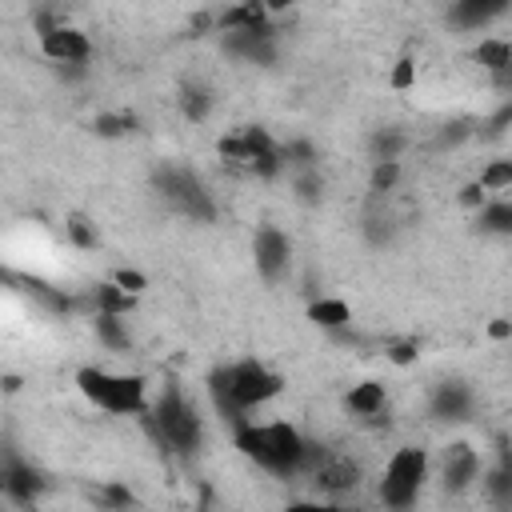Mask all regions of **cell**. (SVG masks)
<instances>
[{
    "instance_id": "83f0119b",
    "label": "cell",
    "mask_w": 512,
    "mask_h": 512,
    "mask_svg": "<svg viewBox=\"0 0 512 512\" xmlns=\"http://www.w3.org/2000/svg\"><path fill=\"white\" fill-rule=\"evenodd\" d=\"M400 180H404V164H400V160H380V164L368 168V192H372V196L396 192Z\"/></svg>"
},
{
    "instance_id": "836d02e7",
    "label": "cell",
    "mask_w": 512,
    "mask_h": 512,
    "mask_svg": "<svg viewBox=\"0 0 512 512\" xmlns=\"http://www.w3.org/2000/svg\"><path fill=\"white\" fill-rule=\"evenodd\" d=\"M388 84H392L396 92L412 88V84H416V60H412V56H400V60L392 64V76H388Z\"/></svg>"
},
{
    "instance_id": "5bb4252c",
    "label": "cell",
    "mask_w": 512,
    "mask_h": 512,
    "mask_svg": "<svg viewBox=\"0 0 512 512\" xmlns=\"http://www.w3.org/2000/svg\"><path fill=\"white\" fill-rule=\"evenodd\" d=\"M472 404H476V396H472V388H468L464 380H440V384L432 388V396H428V412H432L436 420H448V424L468 420Z\"/></svg>"
},
{
    "instance_id": "603a6c76",
    "label": "cell",
    "mask_w": 512,
    "mask_h": 512,
    "mask_svg": "<svg viewBox=\"0 0 512 512\" xmlns=\"http://www.w3.org/2000/svg\"><path fill=\"white\" fill-rule=\"evenodd\" d=\"M476 228L484 236H512V196H492L476 212Z\"/></svg>"
},
{
    "instance_id": "8fae6325",
    "label": "cell",
    "mask_w": 512,
    "mask_h": 512,
    "mask_svg": "<svg viewBox=\"0 0 512 512\" xmlns=\"http://www.w3.org/2000/svg\"><path fill=\"white\" fill-rule=\"evenodd\" d=\"M36 44H40V56L56 68H88V60H92V40L76 24H64L48 36H36Z\"/></svg>"
},
{
    "instance_id": "f1b7e54d",
    "label": "cell",
    "mask_w": 512,
    "mask_h": 512,
    "mask_svg": "<svg viewBox=\"0 0 512 512\" xmlns=\"http://www.w3.org/2000/svg\"><path fill=\"white\" fill-rule=\"evenodd\" d=\"M280 148H284V164H288V172L320 168V152H316V144H312V140L296 136V140H288V144H280Z\"/></svg>"
},
{
    "instance_id": "7402d4cb",
    "label": "cell",
    "mask_w": 512,
    "mask_h": 512,
    "mask_svg": "<svg viewBox=\"0 0 512 512\" xmlns=\"http://www.w3.org/2000/svg\"><path fill=\"white\" fill-rule=\"evenodd\" d=\"M176 108H180V116H184V120L204 124V120L212 116V108H216V96H212V88H208V84L188 80V84L176 92Z\"/></svg>"
},
{
    "instance_id": "1f68e13d",
    "label": "cell",
    "mask_w": 512,
    "mask_h": 512,
    "mask_svg": "<svg viewBox=\"0 0 512 512\" xmlns=\"http://www.w3.org/2000/svg\"><path fill=\"white\" fill-rule=\"evenodd\" d=\"M96 496H100V504H104L108 512H128V508H136V492H132L128 484H120V480L100 484Z\"/></svg>"
},
{
    "instance_id": "cb8c5ba5",
    "label": "cell",
    "mask_w": 512,
    "mask_h": 512,
    "mask_svg": "<svg viewBox=\"0 0 512 512\" xmlns=\"http://www.w3.org/2000/svg\"><path fill=\"white\" fill-rule=\"evenodd\" d=\"M92 332L96 340L108 348V352H128L132 348V328H128V316H92Z\"/></svg>"
},
{
    "instance_id": "484cf974",
    "label": "cell",
    "mask_w": 512,
    "mask_h": 512,
    "mask_svg": "<svg viewBox=\"0 0 512 512\" xmlns=\"http://www.w3.org/2000/svg\"><path fill=\"white\" fill-rule=\"evenodd\" d=\"M404 148H408V136L396 132V128H376V132L368 136V160H372V164H380V160H400Z\"/></svg>"
},
{
    "instance_id": "f35d334b",
    "label": "cell",
    "mask_w": 512,
    "mask_h": 512,
    "mask_svg": "<svg viewBox=\"0 0 512 512\" xmlns=\"http://www.w3.org/2000/svg\"><path fill=\"white\" fill-rule=\"evenodd\" d=\"M488 336H492V340H512V320L496 316V320L488 324Z\"/></svg>"
},
{
    "instance_id": "d6a6232c",
    "label": "cell",
    "mask_w": 512,
    "mask_h": 512,
    "mask_svg": "<svg viewBox=\"0 0 512 512\" xmlns=\"http://www.w3.org/2000/svg\"><path fill=\"white\" fill-rule=\"evenodd\" d=\"M384 356H388L396 368H408V364H416V356H420V344H416L412 336H408V340H392Z\"/></svg>"
},
{
    "instance_id": "4316f807",
    "label": "cell",
    "mask_w": 512,
    "mask_h": 512,
    "mask_svg": "<svg viewBox=\"0 0 512 512\" xmlns=\"http://www.w3.org/2000/svg\"><path fill=\"white\" fill-rule=\"evenodd\" d=\"M476 180H480V188H484L488 196H512V156L488 160Z\"/></svg>"
},
{
    "instance_id": "9a60e30c",
    "label": "cell",
    "mask_w": 512,
    "mask_h": 512,
    "mask_svg": "<svg viewBox=\"0 0 512 512\" xmlns=\"http://www.w3.org/2000/svg\"><path fill=\"white\" fill-rule=\"evenodd\" d=\"M344 412L348 416H356V420H380L384 412H388V388H384V380H356L352 388H348V396H344Z\"/></svg>"
},
{
    "instance_id": "7a4b0ae2",
    "label": "cell",
    "mask_w": 512,
    "mask_h": 512,
    "mask_svg": "<svg viewBox=\"0 0 512 512\" xmlns=\"http://www.w3.org/2000/svg\"><path fill=\"white\" fill-rule=\"evenodd\" d=\"M280 392H284V376L256 356L220 364L208 372V400H212V412L228 424V432L252 420V412L268 408Z\"/></svg>"
},
{
    "instance_id": "f546056e",
    "label": "cell",
    "mask_w": 512,
    "mask_h": 512,
    "mask_svg": "<svg viewBox=\"0 0 512 512\" xmlns=\"http://www.w3.org/2000/svg\"><path fill=\"white\" fill-rule=\"evenodd\" d=\"M292 192H296L300 204H320L324 200V176H320V168L292 172Z\"/></svg>"
},
{
    "instance_id": "d4e9b609",
    "label": "cell",
    "mask_w": 512,
    "mask_h": 512,
    "mask_svg": "<svg viewBox=\"0 0 512 512\" xmlns=\"http://www.w3.org/2000/svg\"><path fill=\"white\" fill-rule=\"evenodd\" d=\"M92 132H96L100 140H124V136L140 132V116H136V112H128V108L100 112V116L92 120Z\"/></svg>"
},
{
    "instance_id": "4dcf8cb0",
    "label": "cell",
    "mask_w": 512,
    "mask_h": 512,
    "mask_svg": "<svg viewBox=\"0 0 512 512\" xmlns=\"http://www.w3.org/2000/svg\"><path fill=\"white\" fill-rule=\"evenodd\" d=\"M64 232H68V240H72L76 248H84V252H92V248L100 244V232H96V224H92L88 216H80V212H72V216L64 220Z\"/></svg>"
},
{
    "instance_id": "44dd1931",
    "label": "cell",
    "mask_w": 512,
    "mask_h": 512,
    "mask_svg": "<svg viewBox=\"0 0 512 512\" xmlns=\"http://www.w3.org/2000/svg\"><path fill=\"white\" fill-rule=\"evenodd\" d=\"M484 492H488V500L496 504V508H504V512H512V456L504 452V456H496L488 468H484Z\"/></svg>"
},
{
    "instance_id": "8992f818",
    "label": "cell",
    "mask_w": 512,
    "mask_h": 512,
    "mask_svg": "<svg viewBox=\"0 0 512 512\" xmlns=\"http://www.w3.org/2000/svg\"><path fill=\"white\" fill-rule=\"evenodd\" d=\"M216 152H220V160H224L228 168L248 172V176H256V180H276L280 172H288L280 140H276L268 128H260V124H240V128L224 132V136L216 140Z\"/></svg>"
},
{
    "instance_id": "ffe728a7",
    "label": "cell",
    "mask_w": 512,
    "mask_h": 512,
    "mask_svg": "<svg viewBox=\"0 0 512 512\" xmlns=\"http://www.w3.org/2000/svg\"><path fill=\"white\" fill-rule=\"evenodd\" d=\"M472 60L496 80L512 68V36H480V44L472 48Z\"/></svg>"
},
{
    "instance_id": "5b68a950",
    "label": "cell",
    "mask_w": 512,
    "mask_h": 512,
    "mask_svg": "<svg viewBox=\"0 0 512 512\" xmlns=\"http://www.w3.org/2000/svg\"><path fill=\"white\" fill-rule=\"evenodd\" d=\"M432 480V456L420 444H400L376 476V500L384 512H412Z\"/></svg>"
},
{
    "instance_id": "30bf717a",
    "label": "cell",
    "mask_w": 512,
    "mask_h": 512,
    "mask_svg": "<svg viewBox=\"0 0 512 512\" xmlns=\"http://www.w3.org/2000/svg\"><path fill=\"white\" fill-rule=\"evenodd\" d=\"M252 264L264 284H280L292 272V240L276 224H260L252 232Z\"/></svg>"
},
{
    "instance_id": "e575fe53",
    "label": "cell",
    "mask_w": 512,
    "mask_h": 512,
    "mask_svg": "<svg viewBox=\"0 0 512 512\" xmlns=\"http://www.w3.org/2000/svg\"><path fill=\"white\" fill-rule=\"evenodd\" d=\"M280 512H352L340 500H288Z\"/></svg>"
},
{
    "instance_id": "ab89813d",
    "label": "cell",
    "mask_w": 512,
    "mask_h": 512,
    "mask_svg": "<svg viewBox=\"0 0 512 512\" xmlns=\"http://www.w3.org/2000/svg\"><path fill=\"white\" fill-rule=\"evenodd\" d=\"M352 512H356V508H352Z\"/></svg>"
},
{
    "instance_id": "7c38bea8",
    "label": "cell",
    "mask_w": 512,
    "mask_h": 512,
    "mask_svg": "<svg viewBox=\"0 0 512 512\" xmlns=\"http://www.w3.org/2000/svg\"><path fill=\"white\" fill-rule=\"evenodd\" d=\"M0 488H4V496H8L12 504L32 508V504L44 496L48 480H44V472H40V468H32L28 460L8 456V460H4V472H0Z\"/></svg>"
},
{
    "instance_id": "d590c367",
    "label": "cell",
    "mask_w": 512,
    "mask_h": 512,
    "mask_svg": "<svg viewBox=\"0 0 512 512\" xmlns=\"http://www.w3.org/2000/svg\"><path fill=\"white\" fill-rule=\"evenodd\" d=\"M112 280H116L124 292H132V296H140V292L148 288V276H144L140 268H116V272H112Z\"/></svg>"
},
{
    "instance_id": "277c9868",
    "label": "cell",
    "mask_w": 512,
    "mask_h": 512,
    "mask_svg": "<svg viewBox=\"0 0 512 512\" xmlns=\"http://www.w3.org/2000/svg\"><path fill=\"white\" fill-rule=\"evenodd\" d=\"M148 424L156 432V440L168 452L192 456L204 448V412L196 408V400L180 388V384H164L160 396L148 408Z\"/></svg>"
},
{
    "instance_id": "2e32d148",
    "label": "cell",
    "mask_w": 512,
    "mask_h": 512,
    "mask_svg": "<svg viewBox=\"0 0 512 512\" xmlns=\"http://www.w3.org/2000/svg\"><path fill=\"white\" fill-rule=\"evenodd\" d=\"M256 28H272V8L260 0H244V4H228L216 12V32H256Z\"/></svg>"
},
{
    "instance_id": "e0dca14e",
    "label": "cell",
    "mask_w": 512,
    "mask_h": 512,
    "mask_svg": "<svg viewBox=\"0 0 512 512\" xmlns=\"http://www.w3.org/2000/svg\"><path fill=\"white\" fill-rule=\"evenodd\" d=\"M504 12H508V4H500V0H460L448 8V24L460 32H484Z\"/></svg>"
},
{
    "instance_id": "d6986e66",
    "label": "cell",
    "mask_w": 512,
    "mask_h": 512,
    "mask_svg": "<svg viewBox=\"0 0 512 512\" xmlns=\"http://www.w3.org/2000/svg\"><path fill=\"white\" fill-rule=\"evenodd\" d=\"M308 320L320 332H344V328H352V304L344 296H320L308 304Z\"/></svg>"
},
{
    "instance_id": "3957f363",
    "label": "cell",
    "mask_w": 512,
    "mask_h": 512,
    "mask_svg": "<svg viewBox=\"0 0 512 512\" xmlns=\"http://www.w3.org/2000/svg\"><path fill=\"white\" fill-rule=\"evenodd\" d=\"M76 392L108 416H148L152 400H148V380L140 372H116L104 364H80L72 376Z\"/></svg>"
},
{
    "instance_id": "9c48e42d",
    "label": "cell",
    "mask_w": 512,
    "mask_h": 512,
    "mask_svg": "<svg viewBox=\"0 0 512 512\" xmlns=\"http://www.w3.org/2000/svg\"><path fill=\"white\" fill-rule=\"evenodd\" d=\"M436 476H440V488H444L448 496L472 492V488L484 480V456H480V448L468 444V440L444 444V452H440V460H436Z\"/></svg>"
},
{
    "instance_id": "6da1fadb",
    "label": "cell",
    "mask_w": 512,
    "mask_h": 512,
    "mask_svg": "<svg viewBox=\"0 0 512 512\" xmlns=\"http://www.w3.org/2000/svg\"><path fill=\"white\" fill-rule=\"evenodd\" d=\"M232 448L256 464L268 476L280 480H296V476H312V468L324 460V444L308 440L292 420H244L240 428H232Z\"/></svg>"
},
{
    "instance_id": "8d00e7d4",
    "label": "cell",
    "mask_w": 512,
    "mask_h": 512,
    "mask_svg": "<svg viewBox=\"0 0 512 512\" xmlns=\"http://www.w3.org/2000/svg\"><path fill=\"white\" fill-rule=\"evenodd\" d=\"M488 200H492V196H488V192L480 188V180H468V184L460 188V204H464V208H468L472 216H476V212H480V208H484Z\"/></svg>"
},
{
    "instance_id": "ac0fdd59",
    "label": "cell",
    "mask_w": 512,
    "mask_h": 512,
    "mask_svg": "<svg viewBox=\"0 0 512 512\" xmlns=\"http://www.w3.org/2000/svg\"><path fill=\"white\" fill-rule=\"evenodd\" d=\"M88 304H92V316H96V312H100V316H128V312L136 308V296H132V292H124V288L108 276V280L92 284Z\"/></svg>"
},
{
    "instance_id": "4fadbf2b",
    "label": "cell",
    "mask_w": 512,
    "mask_h": 512,
    "mask_svg": "<svg viewBox=\"0 0 512 512\" xmlns=\"http://www.w3.org/2000/svg\"><path fill=\"white\" fill-rule=\"evenodd\" d=\"M220 48L240 60V64H272L276 60V28H256V32H224Z\"/></svg>"
},
{
    "instance_id": "74e56055",
    "label": "cell",
    "mask_w": 512,
    "mask_h": 512,
    "mask_svg": "<svg viewBox=\"0 0 512 512\" xmlns=\"http://www.w3.org/2000/svg\"><path fill=\"white\" fill-rule=\"evenodd\" d=\"M508 124H512V100H504V104L484 120V132H480V136H500Z\"/></svg>"
},
{
    "instance_id": "52a82bcc",
    "label": "cell",
    "mask_w": 512,
    "mask_h": 512,
    "mask_svg": "<svg viewBox=\"0 0 512 512\" xmlns=\"http://www.w3.org/2000/svg\"><path fill=\"white\" fill-rule=\"evenodd\" d=\"M152 184H156V192H160L180 216H188V220H216V200H212L208 184H204L192 168H184V164H164V168L152 176Z\"/></svg>"
},
{
    "instance_id": "ba28073f",
    "label": "cell",
    "mask_w": 512,
    "mask_h": 512,
    "mask_svg": "<svg viewBox=\"0 0 512 512\" xmlns=\"http://www.w3.org/2000/svg\"><path fill=\"white\" fill-rule=\"evenodd\" d=\"M308 484L320 492V500H348L364 488V464L352 452H324V460L312 468Z\"/></svg>"
}]
</instances>
